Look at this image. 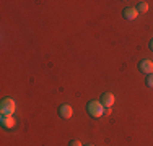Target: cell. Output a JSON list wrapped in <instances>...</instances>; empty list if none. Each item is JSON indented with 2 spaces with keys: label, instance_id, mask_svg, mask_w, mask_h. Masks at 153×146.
<instances>
[{
  "label": "cell",
  "instance_id": "obj_7",
  "mask_svg": "<svg viewBox=\"0 0 153 146\" xmlns=\"http://www.w3.org/2000/svg\"><path fill=\"white\" fill-rule=\"evenodd\" d=\"M137 16H138V10L137 8L127 7V8L124 10V18H126V20H135Z\"/></svg>",
  "mask_w": 153,
  "mask_h": 146
},
{
  "label": "cell",
  "instance_id": "obj_10",
  "mask_svg": "<svg viewBox=\"0 0 153 146\" xmlns=\"http://www.w3.org/2000/svg\"><path fill=\"white\" fill-rule=\"evenodd\" d=\"M68 146H83V145L80 143L78 140H72V141H70V145H68Z\"/></svg>",
  "mask_w": 153,
  "mask_h": 146
},
{
  "label": "cell",
  "instance_id": "obj_3",
  "mask_svg": "<svg viewBox=\"0 0 153 146\" xmlns=\"http://www.w3.org/2000/svg\"><path fill=\"white\" fill-rule=\"evenodd\" d=\"M138 70L142 73H147V75H152L153 73V62L152 60H142L138 63Z\"/></svg>",
  "mask_w": 153,
  "mask_h": 146
},
{
  "label": "cell",
  "instance_id": "obj_1",
  "mask_svg": "<svg viewBox=\"0 0 153 146\" xmlns=\"http://www.w3.org/2000/svg\"><path fill=\"white\" fill-rule=\"evenodd\" d=\"M86 111H88V114L91 117L98 119V117L104 115V105L101 104L100 101H91V102H88V105H86Z\"/></svg>",
  "mask_w": 153,
  "mask_h": 146
},
{
  "label": "cell",
  "instance_id": "obj_11",
  "mask_svg": "<svg viewBox=\"0 0 153 146\" xmlns=\"http://www.w3.org/2000/svg\"><path fill=\"white\" fill-rule=\"evenodd\" d=\"M109 114H111V107H106L104 109V115H109Z\"/></svg>",
  "mask_w": 153,
  "mask_h": 146
},
{
  "label": "cell",
  "instance_id": "obj_13",
  "mask_svg": "<svg viewBox=\"0 0 153 146\" xmlns=\"http://www.w3.org/2000/svg\"><path fill=\"white\" fill-rule=\"evenodd\" d=\"M86 146H94V145H86Z\"/></svg>",
  "mask_w": 153,
  "mask_h": 146
},
{
  "label": "cell",
  "instance_id": "obj_5",
  "mask_svg": "<svg viewBox=\"0 0 153 146\" xmlns=\"http://www.w3.org/2000/svg\"><path fill=\"white\" fill-rule=\"evenodd\" d=\"M15 125H16V122H15V119H13V115H2V127L3 128L10 130Z\"/></svg>",
  "mask_w": 153,
  "mask_h": 146
},
{
  "label": "cell",
  "instance_id": "obj_4",
  "mask_svg": "<svg viewBox=\"0 0 153 146\" xmlns=\"http://www.w3.org/2000/svg\"><path fill=\"white\" fill-rule=\"evenodd\" d=\"M59 115L62 117V119H70V117L74 115V109H72V105L62 104L59 107Z\"/></svg>",
  "mask_w": 153,
  "mask_h": 146
},
{
  "label": "cell",
  "instance_id": "obj_2",
  "mask_svg": "<svg viewBox=\"0 0 153 146\" xmlns=\"http://www.w3.org/2000/svg\"><path fill=\"white\" fill-rule=\"evenodd\" d=\"M0 111H2V115H13L16 111V104L13 99L10 97H5L2 99V104H0Z\"/></svg>",
  "mask_w": 153,
  "mask_h": 146
},
{
  "label": "cell",
  "instance_id": "obj_6",
  "mask_svg": "<svg viewBox=\"0 0 153 146\" xmlns=\"http://www.w3.org/2000/svg\"><path fill=\"white\" fill-rule=\"evenodd\" d=\"M114 101H116V97H114L112 93H104L103 97H101V104H103L104 107H111V105H114Z\"/></svg>",
  "mask_w": 153,
  "mask_h": 146
},
{
  "label": "cell",
  "instance_id": "obj_9",
  "mask_svg": "<svg viewBox=\"0 0 153 146\" xmlns=\"http://www.w3.org/2000/svg\"><path fill=\"white\" fill-rule=\"evenodd\" d=\"M147 86H148V88H153V73H152V75H148V78H147Z\"/></svg>",
  "mask_w": 153,
  "mask_h": 146
},
{
  "label": "cell",
  "instance_id": "obj_8",
  "mask_svg": "<svg viewBox=\"0 0 153 146\" xmlns=\"http://www.w3.org/2000/svg\"><path fill=\"white\" fill-rule=\"evenodd\" d=\"M137 10H138L140 13H147V12H148V2H140V3L137 5Z\"/></svg>",
  "mask_w": 153,
  "mask_h": 146
},
{
  "label": "cell",
  "instance_id": "obj_12",
  "mask_svg": "<svg viewBox=\"0 0 153 146\" xmlns=\"http://www.w3.org/2000/svg\"><path fill=\"white\" fill-rule=\"evenodd\" d=\"M150 49H152V50H153V41H152V42H150Z\"/></svg>",
  "mask_w": 153,
  "mask_h": 146
}]
</instances>
